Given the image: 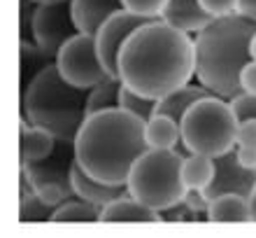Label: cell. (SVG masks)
I'll list each match as a JSON object with an SVG mask.
<instances>
[{
	"instance_id": "6da1fadb",
	"label": "cell",
	"mask_w": 256,
	"mask_h": 238,
	"mask_svg": "<svg viewBox=\"0 0 256 238\" xmlns=\"http://www.w3.org/2000/svg\"><path fill=\"white\" fill-rule=\"evenodd\" d=\"M116 77L140 96H168L196 77L194 35L163 19L144 21L119 52Z\"/></svg>"
},
{
	"instance_id": "7a4b0ae2",
	"label": "cell",
	"mask_w": 256,
	"mask_h": 238,
	"mask_svg": "<svg viewBox=\"0 0 256 238\" xmlns=\"http://www.w3.org/2000/svg\"><path fill=\"white\" fill-rule=\"evenodd\" d=\"M74 161L102 182L126 184L133 163L149 150L144 122L122 108L88 115L74 138Z\"/></svg>"
},
{
	"instance_id": "3957f363",
	"label": "cell",
	"mask_w": 256,
	"mask_h": 238,
	"mask_svg": "<svg viewBox=\"0 0 256 238\" xmlns=\"http://www.w3.org/2000/svg\"><path fill=\"white\" fill-rule=\"evenodd\" d=\"M254 33L256 21L244 14L210 21L194 35L196 82L226 101L240 94V70L252 59L250 40Z\"/></svg>"
},
{
	"instance_id": "277c9868",
	"label": "cell",
	"mask_w": 256,
	"mask_h": 238,
	"mask_svg": "<svg viewBox=\"0 0 256 238\" xmlns=\"http://www.w3.org/2000/svg\"><path fill=\"white\" fill-rule=\"evenodd\" d=\"M86 89L66 82L52 63L21 91V112L30 124L47 129L63 143H74L86 112Z\"/></svg>"
},
{
	"instance_id": "5b68a950",
	"label": "cell",
	"mask_w": 256,
	"mask_h": 238,
	"mask_svg": "<svg viewBox=\"0 0 256 238\" xmlns=\"http://www.w3.org/2000/svg\"><path fill=\"white\" fill-rule=\"evenodd\" d=\"M182 159L177 150H152L149 147L130 168L126 189L130 196L154 210L166 212L172 205L182 203L186 196V184L182 180Z\"/></svg>"
},
{
	"instance_id": "8992f818",
	"label": "cell",
	"mask_w": 256,
	"mask_h": 238,
	"mask_svg": "<svg viewBox=\"0 0 256 238\" xmlns=\"http://www.w3.org/2000/svg\"><path fill=\"white\" fill-rule=\"evenodd\" d=\"M238 124L230 101L216 94L202 96L182 119V147L212 159L222 157L236 150Z\"/></svg>"
},
{
	"instance_id": "52a82bcc",
	"label": "cell",
	"mask_w": 256,
	"mask_h": 238,
	"mask_svg": "<svg viewBox=\"0 0 256 238\" xmlns=\"http://www.w3.org/2000/svg\"><path fill=\"white\" fill-rule=\"evenodd\" d=\"M72 163L74 147L72 143L58 140V147L52 157L35 163L21 166V175L30 184V189L42 196L49 205H61L63 201L74 196L72 189Z\"/></svg>"
},
{
	"instance_id": "ba28073f",
	"label": "cell",
	"mask_w": 256,
	"mask_h": 238,
	"mask_svg": "<svg viewBox=\"0 0 256 238\" xmlns=\"http://www.w3.org/2000/svg\"><path fill=\"white\" fill-rule=\"evenodd\" d=\"M54 63L63 80L77 89H86V91L105 82L108 77H114L98 54L96 38L88 33H77L74 38H70L61 47V52L56 54Z\"/></svg>"
},
{
	"instance_id": "9c48e42d",
	"label": "cell",
	"mask_w": 256,
	"mask_h": 238,
	"mask_svg": "<svg viewBox=\"0 0 256 238\" xmlns=\"http://www.w3.org/2000/svg\"><path fill=\"white\" fill-rule=\"evenodd\" d=\"M80 33V28L74 24L72 7L70 0L61 3H38L33 17V28H30V40H35L44 52L56 59L70 38Z\"/></svg>"
},
{
	"instance_id": "30bf717a",
	"label": "cell",
	"mask_w": 256,
	"mask_h": 238,
	"mask_svg": "<svg viewBox=\"0 0 256 238\" xmlns=\"http://www.w3.org/2000/svg\"><path fill=\"white\" fill-rule=\"evenodd\" d=\"M144 21H152V19H142V17L128 12V10H122V12L112 14V17L98 28V33L94 35L98 54H100L102 63L108 66V70L114 77H116V59H119V52L124 49L128 38H130Z\"/></svg>"
},
{
	"instance_id": "8fae6325",
	"label": "cell",
	"mask_w": 256,
	"mask_h": 238,
	"mask_svg": "<svg viewBox=\"0 0 256 238\" xmlns=\"http://www.w3.org/2000/svg\"><path fill=\"white\" fill-rule=\"evenodd\" d=\"M214 163H216L214 180H212L208 189L202 191L208 196V201L219 196V194H242V196L250 198V194L256 187V173L240 163L236 150L226 152L222 157H214Z\"/></svg>"
},
{
	"instance_id": "7c38bea8",
	"label": "cell",
	"mask_w": 256,
	"mask_h": 238,
	"mask_svg": "<svg viewBox=\"0 0 256 238\" xmlns=\"http://www.w3.org/2000/svg\"><path fill=\"white\" fill-rule=\"evenodd\" d=\"M72 189H74V196H80V198H84V201H88V203L98 205L100 210L108 203H112L114 198L124 196L128 191L126 184L102 182L98 177L88 175L77 161L72 163Z\"/></svg>"
},
{
	"instance_id": "4fadbf2b",
	"label": "cell",
	"mask_w": 256,
	"mask_h": 238,
	"mask_svg": "<svg viewBox=\"0 0 256 238\" xmlns=\"http://www.w3.org/2000/svg\"><path fill=\"white\" fill-rule=\"evenodd\" d=\"M70 7L80 33L96 35L112 14L122 12L124 3L122 0H70Z\"/></svg>"
},
{
	"instance_id": "5bb4252c",
	"label": "cell",
	"mask_w": 256,
	"mask_h": 238,
	"mask_svg": "<svg viewBox=\"0 0 256 238\" xmlns=\"http://www.w3.org/2000/svg\"><path fill=\"white\" fill-rule=\"evenodd\" d=\"M100 222H163V212L154 210L152 205L142 203L140 198L124 194L108 203L100 210Z\"/></svg>"
},
{
	"instance_id": "9a60e30c",
	"label": "cell",
	"mask_w": 256,
	"mask_h": 238,
	"mask_svg": "<svg viewBox=\"0 0 256 238\" xmlns=\"http://www.w3.org/2000/svg\"><path fill=\"white\" fill-rule=\"evenodd\" d=\"M161 19L177 26L184 33L196 35L212 21V17L200 7V0H168Z\"/></svg>"
},
{
	"instance_id": "2e32d148",
	"label": "cell",
	"mask_w": 256,
	"mask_h": 238,
	"mask_svg": "<svg viewBox=\"0 0 256 238\" xmlns=\"http://www.w3.org/2000/svg\"><path fill=\"white\" fill-rule=\"evenodd\" d=\"M56 147H58V138L54 133L35 126L28 119H21V166L52 157Z\"/></svg>"
},
{
	"instance_id": "e0dca14e",
	"label": "cell",
	"mask_w": 256,
	"mask_h": 238,
	"mask_svg": "<svg viewBox=\"0 0 256 238\" xmlns=\"http://www.w3.org/2000/svg\"><path fill=\"white\" fill-rule=\"evenodd\" d=\"M144 140L152 150H177V145H182V124L156 112L149 122H144Z\"/></svg>"
},
{
	"instance_id": "ac0fdd59",
	"label": "cell",
	"mask_w": 256,
	"mask_h": 238,
	"mask_svg": "<svg viewBox=\"0 0 256 238\" xmlns=\"http://www.w3.org/2000/svg\"><path fill=\"white\" fill-rule=\"evenodd\" d=\"M205 219L208 222H250V198L242 194H219V196L210 198Z\"/></svg>"
},
{
	"instance_id": "d6986e66",
	"label": "cell",
	"mask_w": 256,
	"mask_h": 238,
	"mask_svg": "<svg viewBox=\"0 0 256 238\" xmlns=\"http://www.w3.org/2000/svg\"><path fill=\"white\" fill-rule=\"evenodd\" d=\"M208 94L210 91L202 87L200 82H196V84L189 82V84H184V87L170 91L168 96L158 98V101H156V112L168 115V117H172V119H177V122L182 124L184 115L189 112L191 105H194L198 98H202V96H208Z\"/></svg>"
},
{
	"instance_id": "ffe728a7",
	"label": "cell",
	"mask_w": 256,
	"mask_h": 238,
	"mask_svg": "<svg viewBox=\"0 0 256 238\" xmlns=\"http://www.w3.org/2000/svg\"><path fill=\"white\" fill-rule=\"evenodd\" d=\"M216 173V163L212 157L205 154H196V152H186L182 159V180L186 184V189H198L205 191L212 184Z\"/></svg>"
},
{
	"instance_id": "44dd1931",
	"label": "cell",
	"mask_w": 256,
	"mask_h": 238,
	"mask_svg": "<svg viewBox=\"0 0 256 238\" xmlns=\"http://www.w3.org/2000/svg\"><path fill=\"white\" fill-rule=\"evenodd\" d=\"M19 49H21V91H24L42 70L54 63V56L44 52L35 40H21Z\"/></svg>"
},
{
	"instance_id": "7402d4cb",
	"label": "cell",
	"mask_w": 256,
	"mask_h": 238,
	"mask_svg": "<svg viewBox=\"0 0 256 238\" xmlns=\"http://www.w3.org/2000/svg\"><path fill=\"white\" fill-rule=\"evenodd\" d=\"M122 80L119 77H108L105 82L96 84L88 89L86 96V112L96 115V112H105V110L119 108V96H122Z\"/></svg>"
},
{
	"instance_id": "603a6c76",
	"label": "cell",
	"mask_w": 256,
	"mask_h": 238,
	"mask_svg": "<svg viewBox=\"0 0 256 238\" xmlns=\"http://www.w3.org/2000/svg\"><path fill=\"white\" fill-rule=\"evenodd\" d=\"M52 215H54V205H49L42 196H38L21 175L19 219L21 222H52Z\"/></svg>"
},
{
	"instance_id": "cb8c5ba5",
	"label": "cell",
	"mask_w": 256,
	"mask_h": 238,
	"mask_svg": "<svg viewBox=\"0 0 256 238\" xmlns=\"http://www.w3.org/2000/svg\"><path fill=\"white\" fill-rule=\"evenodd\" d=\"M52 222H100V208L80 196H72L56 205Z\"/></svg>"
},
{
	"instance_id": "d4e9b609",
	"label": "cell",
	"mask_w": 256,
	"mask_h": 238,
	"mask_svg": "<svg viewBox=\"0 0 256 238\" xmlns=\"http://www.w3.org/2000/svg\"><path fill=\"white\" fill-rule=\"evenodd\" d=\"M119 108L135 115L142 122H149L152 117L156 115V101L154 98H147V96H140L130 91L128 87H122V96H119Z\"/></svg>"
},
{
	"instance_id": "484cf974",
	"label": "cell",
	"mask_w": 256,
	"mask_h": 238,
	"mask_svg": "<svg viewBox=\"0 0 256 238\" xmlns=\"http://www.w3.org/2000/svg\"><path fill=\"white\" fill-rule=\"evenodd\" d=\"M124 10L138 14L142 19H161L168 0H122Z\"/></svg>"
},
{
	"instance_id": "4316f807",
	"label": "cell",
	"mask_w": 256,
	"mask_h": 238,
	"mask_svg": "<svg viewBox=\"0 0 256 238\" xmlns=\"http://www.w3.org/2000/svg\"><path fill=\"white\" fill-rule=\"evenodd\" d=\"M230 108L236 112L238 122H242V119H256V94L240 91L238 96L230 98Z\"/></svg>"
},
{
	"instance_id": "83f0119b",
	"label": "cell",
	"mask_w": 256,
	"mask_h": 238,
	"mask_svg": "<svg viewBox=\"0 0 256 238\" xmlns=\"http://www.w3.org/2000/svg\"><path fill=\"white\" fill-rule=\"evenodd\" d=\"M200 7L212 19L240 14V0H200Z\"/></svg>"
},
{
	"instance_id": "f1b7e54d",
	"label": "cell",
	"mask_w": 256,
	"mask_h": 238,
	"mask_svg": "<svg viewBox=\"0 0 256 238\" xmlns=\"http://www.w3.org/2000/svg\"><path fill=\"white\" fill-rule=\"evenodd\" d=\"M236 147H256V119H242L238 124Z\"/></svg>"
},
{
	"instance_id": "f546056e",
	"label": "cell",
	"mask_w": 256,
	"mask_h": 238,
	"mask_svg": "<svg viewBox=\"0 0 256 238\" xmlns=\"http://www.w3.org/2000/svg\"><path fill=\"white\" fill-rule=\"evenodd\" d=\"M240 91L247 94H256V61L250 59L244 63V68L240 70Z\"/></svg>"
},
{
	"instance_id": "4dcf8cb0",
	"label": "cell",
	"mask_w": 256,
	"mask_h": 238,
	"mask_svg": "<svg viewBox=\"0 0 256 238\" xmlns=\"http://www.w3.org/2000/svg\"><path fill=\"white\" fill-rule=\"evenodd\" d=\"M236 154L242 166L256 173V147H236Z\"/></svg>"
},
{
	"instance_id": "1f68e13d",
	"label": "cell",
	"mask_w": 256,
	"mask_h": 238,
	"mask_svg": "<svg viewBox=\"0 0 256 238\" xmlns=\"http://www.w3.org/2000/svg\"><path fill=\"white\" fill-rule=\"evenodd\" d=\"M240 14L256 21V0H240Z\"/></svg>"
},
{
	"instance_id": "d6a6232c",
	"label": "cell",
	"mask_w": 256,
	"mask_h": 238,
	"mask_svg": "<svg viewBox=\"0 0 256 238\" xmlns=\"http://www.w3.org/2000/svg\"><path fill=\"white\" fill-rule=\"evenodd\" d=\"M250 205H252V222H256V187L250 194Z\"/></svg>"
},
{
	"instance_id": "836d02e7",
	"label": "cell",
	"mask_w": 256,
	"mask_h": 238,
	"mask_svg": "<svg viewBox=\"0 0 256 238\" xmlns=\"http://www.w3.org/2000/svg\"><path fill=\"white\" fill-rule=\"evenodd\" d=\"M250 56L256 61V33L252 35V40H250Z\"/></svg>"
},
{
	"instance_id": "e575fe53",
	"label": "cell",
	"mask_w": 256,
	"mask_h": 238,
	"mask_svg": "<svg viewBox=\"0 0 256 238\" xmlns=\"http://www.w3.org/2000/svg\"><path fill=\"white\" fill-rule=\"evenodd\" d=\"M35 3H61V0H35Z\"/></svg>"
}]
</instances>
